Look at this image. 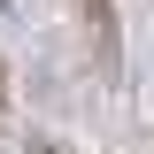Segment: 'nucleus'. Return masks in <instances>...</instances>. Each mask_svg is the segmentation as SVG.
<instances>
[{"label": "nucleus", "mask_w": 154, "mask_h": 154, "mask_svg": "<svg viewBox=\"0 0 154 154\" xmlns=\"http://www.w3.org/2000/svg\"><path fill=\"white\" fill-rule=\"evenodd\" d=\"M69 8H77V38H85V62H93V77H108V85H116V69H123L116 0H69Z\"/></svg>", "instance_id": "nucleus-1"}, {"label": "nucleus", "mask_w": 154, "mask_h": 154, "mask_svg": "<svg viewBox=\"0 0 154 154\" xmlns=\"http://www.w3.org/2000/svg\"><path fill=\"white\" fill-rule=\"evenodd\" d=\"M8 100H16V77H8V62H0V123H8Z\"/></svg>", "instance_id": "nucleus-2"}, {"label": "nucleus", "mask_w": 154, "mask_h": 154, "mask_svg": "<svg viewBox=\"0 0 154 154\" xmlns=\"http://www.w3.org/2000/svg\"><path fill=\"white\" fill-rule=\"evenodd\" d=\"M8 8H23V0H8Z\"/></svg>", "instance_id": "nucleus-3"}]
</instances>
